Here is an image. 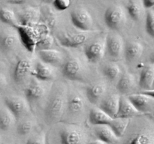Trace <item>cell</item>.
Listing matches in <instances>:
<instances>
[{
    "label": "cell",
    "instance_id": "12",
    "mask_svg": "<svg viewBox=\"0 0 154 144\" xmlns=\"http://www.w3.org/2000/svg\"><path fill=\"white\" fill-rule=\"evenodd\" d=\"M89 38L87 32L78 33H69L59 37L60 43L63 46L69 48H77L84 44Z\"/></svg>",
    "mask_w": 154,
    "mask_h": 144
},
{
    "label": "cell",
    "instance_id": "27",
    "mask_svg": "<svg viewBox=\"0 0 154 144\" xmlns=\"http://www.w3.org/2000/svg\"><path fill=\"white\" fill-rule=\"evenodd\" d=\"M14 116L6 106L0 109V130L3 131H7L11 128L14 124L15 120Z\"/></svg>",
    "mask_w": 154,
    "mask_h": 144
},
{
    "label": "cell",
    "instance_id": "34",
    "mask_svg": "<svg viewBox=\"0 0 154 144\" xmlns=\"http://www.w3.org/2000/svg\"><path fill=\"white\" fill-rule=\"evenodd\" d=\"M33 128V123L30 120H24L18 124L17 131L19 135L26 136L32 131Z\"/></svg>",
    "mask_w": 154,
    "mask_h": 144
},
{
    "label": "cell",
    "instance_id": "6",
    "mask_svg": "<svg viewBox=\"0 0 154 144\" xmlns=\"http://www.w3.org/2000/svg\"><path fill=\"white\" fill-rule=\"evenodd\" d=\"M71 20L72 24L82 32H88L93 27V20L87 9L78 8L71 11Z\"/></svg>",
    "mask_w": 154,
    "mask_h": 144
},
{
    "label": "cell",
    "instance_id": "45",
    "mask_svg": "<svg viewBox=\"0 0 154 144\" xmlns=\"http://www.w3.org/2000/svg\"><path fill=\"white\" fill-rule=\"evenodd\" d=\"M0 139H1V136H0Z\"/></svg>",
    "mask_w": 154,
    "mask_h": 144
},
{
    "label": "cell",
    "instance_id": "40",
    "mask_svg": "<svg viewBox=\"0 0 154 144\" xmlns=\"http://www.w3.org/2000/svg\"><path fill=\"white\" fill-rule=\"evenodd\" d=\"M143 7L147 9L153 8L154 5V0H142Z\"/></svg>",
    "mask_w": 154,
    "mask_h": 144
},
{
    "label": "cell",
    "instance_id": "18",
    "mask_svg": "<svg viewBox=\"0 0 154 144\" xmlns=\"http://www.w3.org/2000/svg\"><path fill=\"white\" fill-rule=\"evenodd\" d=\"M94 134L98 140H100L107 144H117L120 140L108 124L96 125Z\"/></svg>",
    "mask_w": 154,
    "mask_h": 144
},
{
    "label": "cell",
    "instance_id": "21",
    "mask_svg": "<svg viewBox=\"0 0 154 144\" xmlns=\"http://www.w3.org/2000/svg\"><path fill=\"white\" fill-rule=\"evenodd\" d=\"M45 88L40 83L37 82H30L24 90L26 100L29 102L40 100L45 94Z\"/></svg>",
    "mask_w": 154,
    "mask_h": 144
},
{
    "label": "cell",
    "instance_id": "31",
    "mask_svg": "<svg viewBox=\"0 0 154 144\" xmlns=\"http://www.w3.org/2000/svg\"><path fill=\"white\" fill-rule=\"evenodd\" d=\"M0 20L7 25L15 27L19 24L17 16L14 12L8 8H2L0 9Z\"/></svg>",
    "mask_w": 154,
    "mask_h": 144
},
{
    "label": "cell",
    "instance_id": "10",
    "mask_svg": "<svg viewBox=\"0 0 154 144\" xmlns=\"http://www.w3.org/2000/svg\"><path fill=\"white\" fill-rule=\"evenodd\" d=\"M5 104L16 118L22 116L29 109L27 100L19 96H8L5 98Z\"/></svg>",
    "mask_w": 154,
    "mask_h": 144
},
{
    "label": "cell",
    "instance_id": "1",
    "mask_svg": "<svg viewBox=\"0 0 154 144\" xmlns=\"http://www.w3.org/2000/svg\"><path fill=\"white\" fill-rule=\"evenodd\" d=\"M66 100L63 92L56 91L48 100L45 109V117L50 122L60 119L66 107Z\"/></svg>",
    "mask_w": 154,
    "mask_h": 144
},
{
    "label": "cell",
    "instance_id": "37",
    "mask_svg": "<svg viewBox=\"0 0 154 144\" xmlns=\"http://www.w3.org/2000/svg\"><path fill=\"white\" fill-rule=\"evenodd\" d=\"M71 3L72 0H54L52 4L57 10L62 11L69 8Z\"/></svg>",
    "mask_w": 154,
    "mask_h": 144
},
{
    "label": "cell",
    "instance_id": "2",
    "mask_svg": "<svg viewBox=\"0 0 154 144\" xmlns=\"http://www.w3.org/2000/svg\"><path fill=\"white\" fill-rule=\"evenodd\" d=\"M34 25H21L18 24L14 27L18 32V38L20 40L24 47L30 52L35 50V44L37 40L42 35L39 34L38 28Z\"/></svg>",
    "mask_w": 154,
    "mask_h": 144
},
{
    "label": "cell",
    "instance_id": "43",
    "mask_svg": "<svg viewBox=\"0 0 154 144\" xmlns=\"http://www.w3.org/2000/svg\"><path fill=\"white\" fill-rule=\"evenodd\" d=\"M43 2L45 3H47V4H52L53 2L54 1V0H42Z\"/></svg>",
    "mask_w": 154,
    "mask_h": 144
},
{
    "label": "cell",
    "instance_id": "16",
    "mask_svg": "<svg viewBox=\"0 0 154 144\" xmlns=\"http://www.w3.org/2000/svg\"><path fill=\"white\" fill-rule=\"evenodd\" d=\"M54 70L51 65L42 62H38L32 68L31 75L41 81L51 80L54 77Z\"/></svg>",
    "mask_w": 154,
    "mask_h": 144
},
{
    "label": "cell",
    "instance_id": "33",
    "mask_svg": "<svg viewBox=\"0 0 154 144\" xmlns=\"http://www.w3.org/2000/svg\"><path fill=\"white\" fill-rule=\"evenodd\" d=\"M54 44V38L53 35L50 34H45L42 35L37 40L35 44L36 50H42L52 48Z\"/></svg>",
    "mask_w": 154,
    "mask_h": 144
},
{
    "label": "cell",
    "instance_id": "24",
    "mask_svg": "<svg viewBox=\"0 0 154 144\" xmlns=\"http://www.w3.org/2000/svg\"><path fill=\"white\" fill-rule=\"evenodd\" d=\"M111 118L112 117L108 116L99 107L92 108L89 113V122L94 126L108 124Z\"/></svg>",
    "mask_w": 154,
    "mask_h": 144
},
{
    "label": "cell",
    "instance_id": "19",
    "mask_svg": "<svg viewBox=\"0 0 154 144\" xmlns=\"http://www.w3.org/2000/svg\"><path fill=\"white\" fill-rule=\"evenodd\" d=\"M154 81V67L153 64H147L141 70L138 80V85L144 90L153 89Z\"/></svg>",
    "mask_w": 154,
    "mask_h": 144
},
{
    "label": "cell",
    "instance_id": "5",
    "mask_svg": "<svg viewBox=\"0 0 154 144\" xmlns=\"http://www.w3.org/2000/svg\"><path fill=\"white\" fill-rule=\"evenodd\" d=\"M126 20V13L120 5H111L108 7L104 14V20L107 26L111 30H117L121 28Z\"/></svg>",
    "mask_w": 154,
    "mask_h": 144
},
{
    "label": "cell",
    "instance_id": "11",
    "mask_svg": "<svg viewBox=\"0 0 154 144\" xmlns=\"http://www.w3.org/2000/svg\"><path fill=\"white\" fill-rule=\"evenodd\" d=\"M32 64L29 58H20L15 64L13 70V79L15 82L21 84L31 74Z\"/></svg>",
    "mask_w": 154,
    "mask_h": 144
},
{
    "label": "cell",
    "instance_id": "41",
    "mask_svg": "<svg viewBox=\"0 0 154 144\" xmlns=\"http://www.w3.org/2000/svg\"><path fill=\"white\" fill-rule=\"evenodd\" d=\"M7 3L11 4H22L26 2L28 0H5Z\"/></svg>",
    "mask_w": 154,
    "mask_h": 144
},
{
    "label": "cell",
    "instance_id": "25",
    "mask_svg": "<svg viewBox=\"0 0 154 144\" xmlns=\"http://www.w3.org/2000/svg\"><path fill=\"white\" fill-rule=\"evenodd\" d=\"M85 102L84 98L79 94H72L66 100V108L69 112L72 114H78L82 112L84 109Z\"/></svg>",
    "mask_w": 154,
    "mask_h": 144
},
{
    "label": "cell",
    "instance_id": "30",
    "mask_svg": "<svg viewBox=\"0 0 154 144\" xmlns=\"http://www.w3.org/2000/svg\"><path fill=\"white\" fill-rule=\"evenodd\" d=\"M124 144H154L153 136L147 131H139L132 135Z\"/></svg>",
    "mask_w": 154,
    "mask_h": 144
},
{
    "label": "cell",
    "instance_id": "39",
    "mask_svg": "<svg viewBox=\"0 0 154 144\" xmlns=\"http://www.w3.org/2000/svg\"><path fill=\"white\" fill-rule=\"evenodd\" d=\"M7 79H6L5 76L2 74H0V92H2L5 88L7 86Z\"/></svg>",
    "mask_w": 154,
    "mask_h": 144
},
{
    "label": "cell",
    "instance_id": "9",
    "mask_svg": "<svg viewBox=\"0 0 154 144\" xmlns=\"http://www.w3.org/2000/svg\"><path fill=\"white\" fill-rule=\"evenodd\" d=\"M106 51L105 40H96L88 44L84 48V54L90 62L96 63L104 57Z\"/></svg>",
    "mask_w": 154,
    "mask_h": 144
},
{
    "label": "cell",
    "instance_id": "13",
    "mask_svg": "<svg viewBox=\"0 0 154 144\" xmlns=\"http://www.w3.org/2000/svg\"><path fill=\"white\" fill-rule=\"evenodd\" d=\"M120 98V95L117 93H112L105 96L101 100L99 108L106 112L108 116L114 118L118 110Z\"/></svg>",
    "mask_w": 154,
    "mask_h": 144
},
{
    "label": "cell",
    "instance_id": "36",
    "mask_svg": "<svg viewBox=\"0 0 154 144\" xmlns=\"http://www.w3.org/2000/svg\"><path fill=\"white\" fill-rule=\"evenodd\" d=\"M42 13L43 14V16L45 17V21H47L48 25L50 26H54L56 24V21H57V18H56V15L54 14L53 10H51L49 8H45L42 10Z\"/></svg>",
    "mask_w": 154,
    "mask_h": 144
},
{
    "label": "cell",
    "instance_id": "7",
    "mask_svg": "<svg viewBox=\"0 0 154 144\" xmlns=\"http://www.w3.org/2000/svg\"><path fill=\"white\" fill-rule=\"evenodd\" d=\"M105 46L111 58H118L124 50V44L121 36L114 32H110L105 38Z\"/></svg>",
    "mask_w": 154,
    "mask_h": 144
},
{
    "label": "cell",
    "instance_id": "28",
    "mask_svg": "<svg viewBox=\"0 0 154 144\" xmlns=\"http://www.w3.org/2000/svg\"><path fill=\"white\" fill-rule=\"evenodd\" d=\"M135 85V78L131 74L125 73L118 80L117 89L122 94L129 92Z\"/></svg>",
    "mask_w": 154,
    "mask_h": 144
},
{
    "label": "cell",
    "instance_id": "32",
    "mask_svg": "<svg viewBox=\"0 0 154 144\" xmlns=\"http://www.w3.org/2000/svg\"><path fill=\"white\" fill-rule=\"evenodd\" d=\"M120 72L121 70L119 64L114 62L107 64L103 68L104 75L110 80H115L117 79L120 76Z\"/></svg>",
    "mask_w": 154,
    "mask_h": 144
},
{
    "label": "cell",
    "instance_id": "29",
    "mask_svg": "<svg viewBox=\"0 0 154 144\" xmlns=\"http://www.w3.org/2000/svg\"><path fill=\"white\" fill-rule=\"evenodd\" d=\"M142 3L139 0H129L126 3V9L127 13L132 20L138 21L142 16L143 9Z\"/></svg>",
    "mask_w": 154,
    "mask_h": 144
},
{
    "label": "cell",
    "instance_id": "38",
    "mask_svg": "<svg viewBox=\"0 0 154 144\" xmlns=\"http://www.w3.org/2000/svg\"><path fill=\"white\" fill-rule=\"evenodd\" d=\"M26 144H45V136L44 134L35 135L27 140Z\"/></svg>",
    "mask_w": 154,
    "mask_h": 144
},
{
    "label": "cell",
    "instance_id": "20",
    "mask_svg": "<svg viewBox=\"0 0 154 144\" xmlns=\"http://www.w3.org/2000/svg\"><path fill=\"white\" fill-rule=\"evenodd\" d=\"M41 17V11L35 8H28L19 13L17 20L21 25H34Z\"/></svg>",
    "mask_w": 154,
    "mask_h": 144
},
{
    "label": "cell",
    "instance_id": "35",
    "mask_svg": "<svg viewBox=\"0 0 154 144\" xmlns=\"http://www.w3.org/2000/svg\"><path fill=\"white\" fill-rule=\"evenodd\" d=\"M145 29L147 34L153 38L154 36V13L153 10H149L146 14Z\"/></svg>",
    "mask_w": 154,
    "mask_h": 144
},
{
    "label": "cell",
    "instance_id": "3",
    "mask_svg": "<svg viewBox=\"0 0 154 144\" xmlns=\"http://www.w3.org/2000/svg\"><path fill=\"white\" fill-rule=\"evenodd\" d=\"M60 144H85L86 134L79 126L67 124L59 132Z\"/></svg>",
    "mask_w": 154,
    "mask_h": 144
},
{
    "label": "cell",
    "instance_id": "17",
    "mask_svg": "<svg viewBox=\"0 0 154 144\" xmlns=\"http://www.w3.org/2000/svg\"><path fill=\"white\" fill-rule=\"evenodd\" d=\"M138 115H141V113L137 110L129 98L125 96H120L118 110L115 117L130 118Z\"/></svg>",
    "mask_w": 154,
    "mask_h": 144
},
{
    "label": "cell",
    "instance_id": "23",
    "mask_svg": "<svg viewBox=\"0 0 154 144\" xmlns=\"http://www.w3.org/2000/svg\"><path fill=\"white\" fill-rule=\"evenodd\" d=\"M19 38L14 33L3 32L0 34V50L7 52L14 49L18 44Z\"/></svg>",
    "mask_w": 154,
    "mask_h": 144
},
{
    "label": "cell",
    "instance_id": "8",
    "mask_svg": "<svg viewBox=\"0 0 154 144\" xmlns=\"http://www.w3.org/2000/svg\"><path fill=\"white\" fill-rule=\"evenodd\" d=\"M62 74L64 77L70 80H81L83 76V64L78 58H69L62 65Z\"/></svg>",
    "mask_w": 154,
    "mask_h": 144
},
{
    "label": "cell",
    "instance_id": "14",
    "mask_svg": "<svg viewBox=\"0 0 154 144\" xmlns=\"http://www.w3.org/2000/svg\"><path fill=\"white\" fill-rule=\"evenodd\" d=\"M107 92V85L105 82H99L89 86L86 90L87 99L93 104L101 101Z\"/></svg>",
    "mask_w": 154,
    "mask_h": 144
},
{
    "label": "cell",
    "instance_id": "44",
    "mask_svg": "<svg viewBox=\"0 0 154 144\" xmlns=\"http://www.w3.org/2000/svg\"><path fill=\"white\" fill-rule=\"evenodd\" d=\"M2 144H10V143H7V142H3V143H2Z\"/></svg>",
    "mask_w": 154,
    "mask_h": 144
},
{
    "label": "cell",
    "instance_id": "15",
    "mask_svg": "<svg viewBox=\"0 0 154 144\" xmlns=\"http://www.w3.org/2000/svg\"><path fill=\"white\" fill-rule=\"evenodd\" d=\"M38 56L42 62L46 63L51 66H57L63 62V53L53 48L38 50Z\"/></svg>",
    "mask_w": 154,
    "mask_h": 144
},
{
    "label": "cell",
    "instance_id": "42",
    "mask_svg": "<svg viewBox=\"0 0 154 144\" xmlns=\"http://www.w3.org/2000/svg\"><path fill=\"white\" fill-rule=\"evenodd\" d=\"M89 144H107L106 142H103V141L100 140H95L90 142Z\"/></svg>",
    "mask_w": 154,
    "mask_h": 144
},
{
    "label": "cell",
    "instance_id": "4",
    "mask_svg": "<svg viewBox=\"0 0 154 144\" xmlns=\"http://www.w3.org/2000/svg\"><path fill=\"white\" fill-rule=\"evenodd\" d=\"M146 91H147L146 93L141 92L131 94L127 97L141 114L152 112L154 106L153 90Z\"/></svg>",
    "mask_w": 154,
    "mask_h": 144
},
{
    "label": "cell",
    "instance_id": "26",
    "mask_svg": "<svg viewBox=\"0 0 154 144\" xmlns=\"http://www.w3.org/2000/svg\"><path fill=\"white\" fill-rule=\"evenodd\" d=\"M129 122H130V118L114 117L111 118L108 125L111 128L117 137L121 138L124 134Z\"/></svg>",
    "mask_w": 154,
    "mask_h": 144
},
{
    "label": "cell",
    "instance_id": "22",
    "mask_svg": "<svg viewBox=\"0 0 154 144\" xmlns=\"http://www.w3.org/2000/svg\"><path fill=\"white\" fill-rule=\"evenodd\" d=\"M125 57L127 62H133L141 56L144 46L138 41H129L125 46Z\"/></svg>",
    "mask_w": 154,
    "mask_h": 144
}]
</instances>
